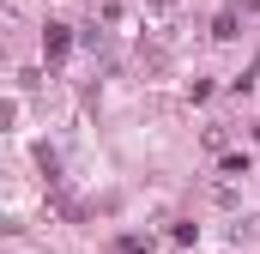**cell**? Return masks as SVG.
Listing matches in <instances>:
<instances>
[{"label":"cell","mask_w":260,"mask_h":254,"mask_svg":"<svg viewBox=\"0 0 260 254\" xmlns=\"http://www.w3.org/2000/svg\"><path fill=\"white\" fill-rule=\"evenodd\" d=\"M67 49H73V37H67V24H49V30H43V55H49V61H61Z\"/></svg>","instance_id":"1"}]
</instances>
